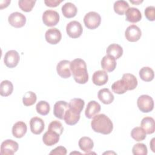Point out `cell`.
I'll list each match as a JSON object with an SVG mask.
<instances>
[{"label": "cell", "mask_w": 155, "mask_h": 155, "mask_svg": "<svg viewBox=\"0 0 155 155\" xmlns=\"http://www.w3.org/2000/svg\"><path fill=\"white\" fill-rule=\"evenodd\" d=\"M130 2H131V3H133V4H139V3H141V2H143V1L142 0H141V1H140V0H139V1H132V0H130Z\"/></svg>", "instance_id": "cell-44"}, {"label": "cell", "mask_w": 155, "mask_h": 155, "mask_svg": "<svg viewBox=\"0 0 155 155\" xmlns=\"http://www.w3.org/2000/svg\"><path fill=\"white\" fill-rule=\"evenodd\" d=\"M125 13L126 20L132 23L137 22L142 19L141 12L137 8L129 7Z\"/></svg>", "instance_id": "cell-16"}, {"label": "cell", "mask_w": 155, "mask_h": 155, "mask_svg": "<svg viewBox=\"0 0 155 155\" xmlns=\"http://www.w3.org/2000/svg\"><path fill=\"white\" fill-rule=\"evenodd\" d=\"M67 154V149L62 146H59L53 150L50 153V154H61V155H65Z\"/></svg>", "instance_id": "cell-40"}, {"label": "cell", "mask_w": 155, "mask_h": 155, "mask_svg": "<svg viewBox=\"0 0 155 155\" xmlns=\"http://www.w3.org/2000/svg\"><path fill=\"white\" fill-rule=\"evenodd\" d=\"M68 104L64 101L56 102L53 107V114L54 116L59 119H64L66 111L68 109Z\"/></svg>", "instance_id": "cell-13"}, {"label": "cell", "mask_w": 155, "mask_h": 155, "mask_svg": "<svg viewBox=\"0 0 155 155\" xmlns=\"http://www.w3.org/2000/svg\"><path fill=\"white\" fill-rule=\"evenodd\" d=\"M18 148L19 145L16 141L12 139H7L1 143L0 154L1 155H13L18 151Z\"/></svg>", "instance_id": "cell-6"}, {"label": "cell", "mask_w": 155, "mask_h": 155, "mask_svg": "<svg viewBox=\"0 0 155 155\" xmlns=\"http://www.w3.org/2000/svg\"><path fill=\"white\" fill-rule=\"evenodd\" d=\"M142 32L139 27L136 25H129L125 31V36L130 42H136L141 37Z\"/></svg>", "instance_id": "cell-10"}, {"label": "cell", "mask_w": 155, "mask_h": 155, "mask_svg": "<svg viewBox=\"0 0 155 155\" xmlns=\"http://www.w3.org/2000/svg\"><path fill=\"white\" fill-rule=\"evenodd\" d=\"M13 91V85L12 83L8 80H4L0 84V94L2 96H8L10 95Z\"/></svg>", "instance_id": "cell-30"}, {"label": "cell", "mask_w": 155, "mask_h": 155, "mask_svg": "<svg viewBox=\"0 0 155 155\" xmlns=\"http://www.w3.org/2000/svg\"><path fill=\"white\" fill-rule=\"evenodd\" d=\"M8 23L15 28H21L26 23V18L22 13L15 12L11 13L8 18Z\"/></svg>", "instance_id": "cell-8"}, {"label": "cell", "mask_w": 155, "mask_h": 155, "mask_svg": "<svg viewBox=\"0 0 155 155\" xmlns=\"http://www.w3.org/2000/svg\"><path fill=\"white\" fill-rule=\"evenodd\" d=\"M31 131L35 134H40L45 128L44 120L38 117H33L30 120Z\"/></svg>", "instance_id": "cell-14"}, {"label": "cell", "mask_w": 155, "mask_h": 155, "mask_svg": "<svg viewBox=\"0 0 155 155\" xmlns=\"http://www.w3.org/2000/svg\"><path fill=\"white\" fill-rule=\"evenodd\" d=\"M154 138H153L152 140H151V142L150 143V147H151V150L153 151V152H155V150H154V148H153V146L154 145Z\"/></svg>", "instance_id": "cell-43"}, {"label": "cell", "mask_w": 155, "mask_h": 155, "mask_svg": "<svg viewBox=\"0 0 155 155\" xmlns=\"http://www.w3.org/2000/svg\"><path fill=\"white\" fill-rule=\"evenodd\" d=\"M139 76L143 81L150 82L154 79V71L149 67H143L139 71Z\"/></svg>", "instance_id": "cell-28"}, {"label": "cell", "mask_w": 155, "mask_h": 155, "mask_svg": "<svg viewBox=\"0 0 155 155\" xmlns=\"http://www.w3.org/2000/svg\"><path fill=\"white\" fill-rule=\"evenodd\" d=\"M45 40L50 44H58L62 38V34L56 28H51L47 30L45 34Z\"/></svg>", "instance_id": "cell-12"}, {"label": "cell", "mask_w": 155, "mask_h": 155, "mask_svg": "<svg viewBox=\"0 0 155 155\" xmlns=\"http://www.w3.org/2000/svg\"><path fill=\"white\" fill-rule=\"evenodd\" d=\"M144 13L148 20L150 21H154L155 20V7L154 6L151 5L146 7Z\"/></svg>", "instance_id": "cell-39"}, {"label": "cell", "mask_w": 155, "mask_h": 155, "mask_svg": "<svg viewBox=\"0 0 155 155\" xmlns=\"http://www.w3.org/2000/svg\"><path fill=\"white\" fill-rule=\"evenodd\" d=\"M61 10L63 15L67 18L74 17L78 12V9L76 5L70 2L65 3L62 5Z\"/></svg>", "instance_id": "cell-24"}, {"label": "cell", "mask_w": 155, "mask_h": 155, "mask_svg": "<svg viewBox=\"0 0 155 155\" xmlns=\"http://www.w3.org/2000/svg\"><path fill=\"white\" fill-rule=\"evenodd\" d=\"M106 53L107 55L111 56L116 59H117L122 56L123 54V48L117 44H111L107 47Z\"/></svg>", "instance_id": "cell-26"}, {"label": "cell", "mask_w": 155, "mask_h": 155, "mask_svg": "<svg viewBox=\"0 0 155 155\" xmlns=\"http://www.w3.org/2000/svg\"><path fill=\"white\" fill-rule=\"evenodd\" d=\"M56 71L59 76L67 79L71 76V71L70 69V61L68 60H62L56 65Z\"/></svg>", "instance_id": "cell-11"}, {"label": "cell", "mask_w": 155, "mask_h": 155, "mask_svg": "<svg viewBox=\"0 0 155 155\" xmlns=\"http://www.w3.org/2000/svg\"><path fill=\"white\" fill-rule=\"evenodd\" d=\"M137 105L140 111L148 113L154 108V101L153 98L147 94L140 96L137 100Z\"/></svg>", "instance_id": "cell-4"}, {"label": "cell", "mask_w": 155, "mask_h": 155, "mask_svg": "<svg viewBox=\"0 0 155 155\" xmlns=\"http://www.w3.org/2000/svg\"><path fill=\"white\" fill-rule=\"evenodd\" d=\"M140 126L147 134H152L155 130L154 119L151 117H145L141 120Z\"/></svg>", "instance_id": "cell-25"}, {"label": "cell", "mask_w": 155, "mask_h": 155, "mask_svg": "<svg viewBox=\"0 0 155 155\" xmlns=\"http://www.w3.org/2000/svg\"><path fill=\"white\" fill-rule=\"evenodd\" d=\"M48 130L56 132L59 135H61L64 131V128L62 124L58 120L51 121L48 127Z\"/></svg>", "instance_id": "cell-38"}, {"label": "cell", "mask_w": 155, "mask_h": 155, "mask_svg": "<svg viewBox=\"0 0 155 155\" xmlns=\"http://www.w3.org/2000/svg\"><path fill=\"white\" fill-rule=\"evenodd\" d=\"M27 130V127L25 123L23 121H18L12 127V134L16 138H21L25 134Z\"/></svg>", "instance_id": "cell-20"}, {"label": "cell", "mask_w": 155, "mask_h": 155, "mask_svg": "<svg viewBox=\"0 0 155 155\" xmlns=\"http://www.w3.org/2000/svg\"><path fill=\"white\" fill-rule=\"evenodd\" d=\"M42 21L48 27H53L59 21V13L53 10H47L42 15Z\"/></svg>", "instance_id": "cell-5"}, {"label": "cell", "mask_w": 155, "mask_h": 155, "mask_svg": "<svg viewBox=\"0 0 155 155\" xmlns=\"http://www.w3.org/2000/svg\"><path fill=\"white\" fill-rule=\"evenodd\" d=\"M99 99L104 104H110L114 101V97L108 88H104L101 89L97 93Z\"/></svg>", "instance_id": "cell-22"}, {"label": "cell", "mask_w": 155, "mask_h": 155, "mask_svg": "<svg viewBox=\"0 0 155 155\" xmlns=\"http://www.w3.org/2000/svg\"><path fill=\"white\" fill-rule=\"evenodd\" d=\"M80 117L79 113L68 108L65 113L64 120L67 125H73L78 122L80 119Z\"/></svg>", "instance_id": "cell-21"}, {"label": "cell", "mask_w": 155, "mask_h": 155, "mask_svg": "<svg viewBox=\"0 0 155 155\" xmlns=\"http://www.w3.org/2000/svg\"><path fill=\"white\" fill-rule=\"evenodd\" d=\"M36 110L38 113L41 115L45 116L48 114L50 110L49 104L45 101H40L36 105Z\"/></svg>", "instance_id": "cell-33"}, {"label": "cell", "mask_w": 155, "mask_h": 155, "mask_svg": "<svg viewBox=\"0 0 155 155\" xmlns=\"http://www.w3.org/2000/svg\"><path fill=\"white\" fill-rule=\"evenodd\" d=\"M101 67L105 71L111 72L116 67V59L111 56L105 55L101 60Z\"/></svg>", "instance_id": "cell-17"}, {"label": "cell", "mask_w": 155, "mask_h": 155, "mask_svg": "<svg viewBox=\"0 0 155 155\" xmlns=\"http://www.w3.org/2000/svg\"><path fill=\"white\" fill-rule=\"evenodd\" d=\"M101 105L95 101H90L85 111V116L88 119H92L101 111Z\"/></svg>", "instance_id": "cell-15"}, {"label": "cell", "mask_w": 155, "mask_h": 155, "mask_svg": "<svg viewBox=\"0 0 155 155\" xmlns=\"http://www.w3.org/2000/svg\"><path fill=\"white\" fill-rule=\"evenodd\" d=\"M85 105V102L81 98H73L68 103L69 108L81 114Z\"/></svg>", "instance_id": "cell-29"}, {"label": "cell", "mask_w": 155, "mask_h": 155, "mask_svg": "<svg viewBox=\"0 0 155 155\" xmlns=\"http://www.w3.org/2000/svg\"><path fill=\"white\" fill-rule=\"evenodd\" d=\"M36 3V1L33 0H19L18 5L19 8L24 12H30Z\"/></svg>", "instance_id": "cell-36"}, {"label": "cell", "mask_w": 155, "mask_h": 155, "mask_svg": "<svg viewBox=\"0 0 155 155\" xmlns=\"http://www.w3.org/2000/svg\"><path fill=\"white\" fill-rule=\"evenodd\" d=\"M37 99V96L36 94L31 91L26 92L23 97H22V102L25 106H31L33 105Z\"/></svg>", "instance_id": "cell-35"}, {"label": "cell", "mask_w": 155, "mask_h": 155, "mask_svg": "<svg viewBox=\"0 0 155 155\" xmlns=\"http://www.w3.org/2000/svg\"><path fill=\"white\" fill-rule=\"evenodd\" d=\"M78 145L81 150L87 153L91 151L94 147V143L92 139L90 137L86 136H84L79 139Z\"/></svg>", "instance_id": "cell-27"}, {"label": "cell", "mask_w": 155, "mask_h": 155, "mask_svg": "<svg viewBox=\"0 0 155 155\" xmlns=\"http://www.w3.org/2000/svg\"><path fill=\"white\" fill-rule=\"evenodd\" d=\"M121 79L124 81L127 90H133L135 89L137 85V78L133 74L125 73L122 75Z\"/></svg>", "instance_id": "cell-23"}, {"label": "cell", "mask_w": 155, "mask_h": 155, "mask_svg": "<svg viewBox=\"0 0 155 155\" xmlns=\"http://www.w3.org/2000/svg\"><path fill=\"white\" fill-rule=\"evenodd\" d=\"M132 153L134 155H147L148 153L147 147L144 143H137L133 146Z\"/></svg>", "instance_id": "cell-37"}, {"label": "cell", "mask_w": 155, "mask_h": 155, "mask_svg": "<svg viewBox=\"0 0 155 155\" xmlns=\"http://www.w3.org/2000/svg\"><path fill=\"white\" fill-rule=\"evenodd\" d=\"M111 89L114 93L119 94H124L127 91V88L122 79L114 82L111 85Z\"/></svg>", "instance_id": "cell-34"}, {"label": "cell", "mask_w": 155, "mask_h": 155, "mask_svg": "<svg viewBox=\"0 0 155 155\" xmlns=\"http://www.w3.org/2000/svg\"><path fill=\"white\" fill-rule=\"evenodd\" d=\"M19 54L14 50H9L6 52L4 58V62L5 65L8 68H14L19 63Z\"/></svg>", "instance_id": "cell-9"}, {"label": "cell", "mask_w": 155, "mask_h": 155, "mask_svg": "<svg viewBox=\"0 0 155 155\" xmlns=\"http://www.w3.org/2000/svg\"><path fill=\"white\" fill-rule=\"evenodd\" d=\"M10 0H5V1H0V8L2 9L4 8L7 7L8 4L10 3Z\"/></svg>", "instance_id": "cell-42"}, {"label": "cell", "mask_w": 155, "mask_h": 155, "mask_svg": "<svg viewBox=\"0 0 155 155\" xmlns=\"http://www.w3.org/2000/svg\"><path fill=\"white\" fill-rule=\"evenodd\" d=\"M63 0H45L44 3L48 7H56Z\"/></svg>", "instance_id": "cell-41"}, {"label": "cell", "mask_w": 155, "mask_h": 155, "mask_svg": "<svg viewBox=\"0 0 155 155\" xmlns=\"http://www.w3.org/2000/svg\"><path fill=\"white\" fill-rule=\"evenodd\" d=\"M66 31L70 38H78L81 36L83 31V28L79 22L77 21H72L67 24L66 26Z\"/></svg>", "instance_id": "cell-7"}, {"label": "cell", "mask_w": 155, "mask_h": 155, "mask_svg": "<svg viewBox=\"0 0 155 155\" xmlns=\"http://www.w3.org/2000/svg\"><path fill=\"white\" fill-rule=\"evenodd\" d=\"M101 17L96 12H90L87 13L84 18V22L86 27L88 29L94 30L101 24Z\"/></svg>", "instance_id": "cell-3"}, {"label": "cell", "mask_w": 155, "mask_h": 155, "mask_svg": "<svg viewBox=\"0 0 155 155\" xmlns=\"http://www.w3.org/2000/svg\"><path fill=\"white\" fill-rule=\"evenodd\" d=\"M92 129L97 133L108 134L113 129V124L111 119L104 114L96 115L91 122Z\"/></svg>", "instance_id": "cell-2"}, {"label": "cell", "mask_w": 155, "mask_h": 155, "mask_svg": "<svg viewBox=\"0 0 155 155\" xmlns=\"http://www.w3.org/2000/svg\"><path fill=\"white\" fill-rule=\"evenodd\" d=\"M113 8L114 12L117 14L119 15H123L127 10V9L129 8V4L125 1L119 0L116 1L114 3Z\"/></svg>", "instance_id": "cell-31"}, {"label": "cell", "mask_w": 155, "mask_h": 155, "mask_svg": "<svg viewBox=\"0 0 155 155\" xmlns=\"http://www.w3.org/2000/svg\"><path fill=\"white\" fill-rule=\"evenodd\" d=\"M146 136L147 133L142 127H136L131 131V137L137 142L143 140L146 138Z\"/></svg>", "instance_id": "cell-32"}, {"label": "cell", "mask_w": 155, "mask_h": 155, "mask_svg": "<svg viewBox=\"0 0 155 155\" xmlns=\"http://www.w3.org/2000/svg\"><path fill=\"white\" fill-rule=\"evenodd\" d=\"M108 80V76L107 71L104 70L96 71L92 76V81L94 84L101 86L105 84Z\"/></svg>", "instance_id": "cell-18"}, {"label": "cell", "mask_w": 155, "mask_h": 155, "mask_svg": "<svg viewBox=\"0 0 155 155\" xmlns=\"http://www.w3.org/2000/svg\"><path fill=\"white\" fill-rule=\"evenodd\" d=\"M70 69L74 81L80 84H84L88 81V74L85 62L77 58L70 62Z\"/></svg>", "instance_id": "cell-1"}, {"label": "cell", "mask_w": 155, "mask_h": 155, "mask_svg": "<svg viewBox=\"0 0 155 155\" xmlns=\"http://www.w3.org/2000/svg\"><path fill=\"white\" fill-rule=\"evenodd\" d=\"M60 135L56 132L48 130L42 136V140L47 146H52L57 143L59 140Z\"/></svg>", "instance_id": "cell-19"}]
</instances>
